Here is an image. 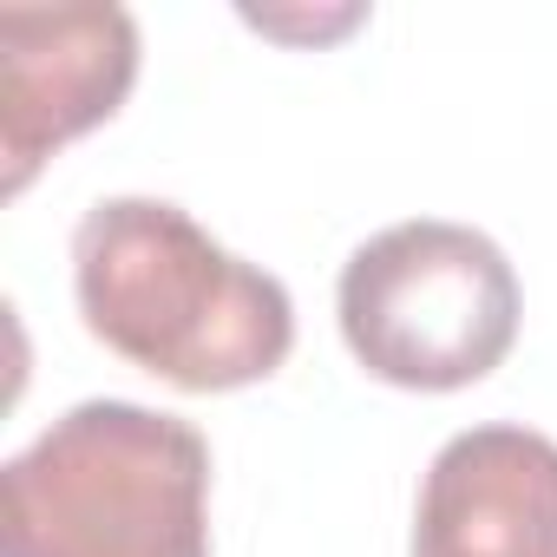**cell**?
Returning <instances> with one entry per match:
<instances>
[{
  "label": "cell",
  "mask_w": 557,
  "mask_h": 557,
  "mask_svg": "<svg viewBox=\"0 0 557 557\" xmlns=\"http://www.w3.org/2000/svg\"><path fill=\"white\" fill-rule=\"evenodd\" d=\"M73 296L112 355L184 394L256 387L296 348L289 289L164 197H106L79 216Z\"/></svg>",
  "instance_id": "1"
},
{
  "label": "cell",
  "mask_w": 557,
  "mask_h": 557,
  "mask_svg": "<svg viewBox=\"0 0 557 557\" xmlns=\"http://www.w3.org/2000/svg\"><path fill=\"white\" fill-rule=\"evenodd\" d=\"M0 557H210V446L138 400H79L0 466Z\"/></svg>",
  "instance_id": "2"
},
{
  "label": "cell",
  "mask_w": 557,
  "mask_h": 557,
  "mask_svg": "<svg viewBox=\"0 0 557 557\" xmlns=\"http://www.w3.org/2000/svg\"><path fill=\"white\" fill-rule=\"evenodd\" d=\"M335 309L355 361L374 381L453 394L485 381L511 355L518 275L485 230L407 216L348 256Z\"/></svg>",
  "instance_id": "3"
},
{
  "label": "cell",
  "mask_w": 557,
  "mask_h": 557,
  "mask_svg": "<svg viewBox=\"0 0 557 557\" xmlns=\"http://www.w3.org/2000/svg\"><path fill=\"white\" fill-rule=\"evenodd\" d=\"M138 79V21L112 0H53V8H0V184L27 177L106 125Z\"/></svg>",
  "instance_id": "4"
},
{
  "label": "cell",
  "mask_w": 557,
  "mask_h": 557,
  "mask_svg": "<svg viewBox=\"0 0 557 557\" xmlns=\"http://www.w3.org/2000/svg\"><path fill=\"white\" fill-rule=\"evenodd\" d=\"M413 557H557V440L511 420L453 433L420 485Z\"/></svg>",
  "instance_id": "5"
}]
</instances>
